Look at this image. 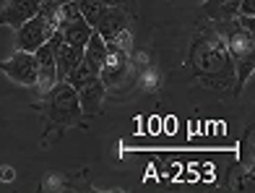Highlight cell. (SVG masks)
Here are the masks:
<instances>
[{"label":"cell","instance_id":"1","mask_svg":"<svg viewBox=\"0 0 255 193\" xmlns=\"http://www.w3.org/2000/svg\"><path fill=\"white\" fill-rule=\"evenodd\" d=\"M193 65L198 73H206V81H211L214 76H222L229 81L235 73V63H232L227 52L224 37H208L206 42H198L193 50Z\"/></svg>","mask_w":255,"mask_h":193},{"label":"cell","instance_id":"2","mask_svg":"<svg viewBox=\"0 0 255 193\" xmlns=\"http://www.w3.org/2000/svg\"><path fill=\"white\" fill-rule=\"evenodd\" d=\"M52 34H55V24H52V16H50V0H42L39 13L31 16L29 21H24L21 26H16V47L34 52L39 44L47 42Z\"/></svg>","mask_w":255,"mask_h":193},{"label":"cell","instance_id":"3","mask_svg":"<svg viewBox=\"0 0 255 193\" xmlns=\"http://www.w3.org/2000/svg\"><path fill=\"white\" fill-rule=\"evenodd\" d=\"M44 97H47V112H50V118L55 123H60V126L76 123L81 115H84V112H81V105H78L76 89L68 84V81H55V86Z\"/></svg>","mask_w":255,"mask_h":193},{"label":"cell","instance_id":"4","mask_svg":"<svg viewBox=\"0 0 255 193\" xmlns=\"http://www.w3.org/2000/svg\"><path fill=\"white\" fill-rule=\"evenodd\" d=\"M0 71H5L10 81L21 86H37V58H34V52L16 50L8 60L0 63Z\"/></svg>","mask_w":255,"mask_h":193},{"label":"cell","instance_id":"5","mask_svg":"<svg viewBox=\"0 0 255 193\" xmlns=\"http://www.w3.org/2000/svg\"><path fill=\"white\" fill-rule=\"evenodd\" d=\"M128 71V55L120 47V42H107V52H104V60L99 68V78L104 81V86L118 84Z\"/></svg>","mask_w":255,"mask_h":193},{"label":"cell","instance_id":"6","mask_svg":"<svg viewBox=\"0 0 255 193\" xmlns=\"http://www.w3.org/2000/svg\"><path fill=\"white\" fill-rule=\"evenodd\" d=\"M34 58H37V89L39 94L44 97L55 86L57 81V71H55V50L50 42L39 44L37 50H34Z\"/></svg>","mask_w":255,"mask_h":193},{"label":"cell","instance_id":"7","mask_svg":"<svg viewBox=\"0 0 255 193\" xmlns=\"http://www.w3.org/2000/svg\"><path fill=\"white\" fill-rule=\"evenodd\" d=\"M224 42H227V52H229L232 63H240V60H245V58H253V31L242 29L237 21H232V24H229Z\"/></svg>","mask_w":255,"mask_h":193},{"label":"cell","instance_id":"8","mask_svg":"<svg viewBox=\"0 0 255 193\" xmlns=\"http://www.w3.org/2000/svg\"><path fill=\"white\" fill-rule=\"evenodd\" d=\"M76 94H78V105H81V112L84 115H97V112L102 110V99H104V81L99 76L89 78V81L73 86Z\"/></svg>","mask_w":255,"mask_h":193},{"label":"cell","instance_id":"9","mask_svg":"<svg viewBox=\"0 0 255 193\" xmlns=\"http://www.w3.org/2000/svg\"><path fill=\"white\" fill-rule=\"evenodd\" d=\"M125 26H128L125 10H123L120 5H107V8H104V13H102V18L97 21L94 31L102 34L104 42H118V39L123 37Z\"/></svg>","mask_w":255,"mask_h":193},{"label":"cell","instance_id":"10","mask_svg":"<svg viewBox=\"0 0 255 193\" xmlns=\"http://www.w3.org/2000/svg\"><path fill=\"white\" fill-rule=\"evenodd\" d=\"M42 8V0H10V3L0 10V24L21 26L31 16H37Z\"/></svg>","mask_w":255,"mask_h":193},{"label":"cell","instance_id":"11","mask_svg":"<svg viewBox=\"0 0 255 193\" xmlns=\"http://www.w3.org/2000/svg\"><path fill=\"white\" fill-rule=\"evenodd\" d=\"M57 31L63 34V42L65 44H73V47H84V44L89 42V37H91V29L89 24H86V18L84 16H71V18H65V21H60V26H57Z\"/></svg>","mask_w":255,"mask_h":193},{"label":"cell","instance_id":"12","mask_svg":"<svg viewBox=\"0 0 255 193\" xmlns=\"http://www.w3.org/2000/svg\"><path fill=\"white\" fill-rule=\"evenodd\" d=\"M104 52H107V42L102 39V34H99V31H91L89 42L84 44V58H86L89 63H94L97 68H102Z\"/></svg>","mask_w":255,"mask_h":193},{"label":"cell","instance_id":"13","mask_svg":"<svg viewBox=\"0 0 255 193\" xmlns=\"http://www.w3.org/2000/svg\"><path fill=\"white\" fill-rule=\"evenodd\" d=\"M104 8H107V3H104V0H78V10H81V16L86 18V24H89L91 29H94L97 21L102 18Z\"/></svg>","mask_w":255,"mask_h":193},{"label":"cell","instance_id":"14","mask_svg":"<svg viewBox=\"0 0 255 193\" xmlns=\"http://www.w3.org/2000/svg\"><path fill=\"white\" fill-rule=\"evenodd\" d=\"M235 65H237L235 68V71H237V84L242 86V84H245V78L250 76V71H253V58H245V60H240Z\"/></svg>","mask_w":255,"mask_h":193},{"label":"cell","instance_id":"15","mask_svg":"<svg viewBox=\"0 0 255 193\" xmlns=\"http://www.w3.org/2000/svg\"><path fill=\"white\" fill-rule=\"evenodd\" d=\"M219 3H229V0H208L206 8H211V5H219Z\"/></svg>","mask_w":255,"mask_h":193},{"label":"cell","instance_id":"16","mask_svg":"<svg viewBox=\"0 0 255 193\" xmlns=\"http://www.w3.org/2000/svg\"><path fill=\"white\" fill-rule=\"evenodd\" d=\"M104 3H107V5H115V0H104Z\"/></svg>","mask_w":255,"mask_h":193}]
</instances>
